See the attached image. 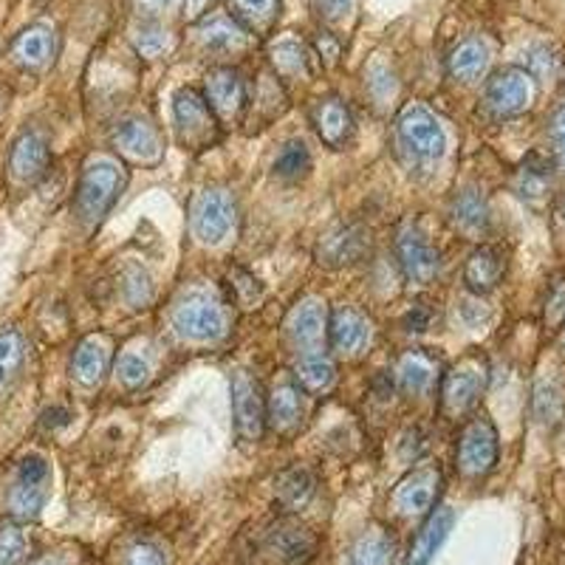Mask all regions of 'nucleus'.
Listing matches in <instances>:
<instances>
[{
	"label": "nucleus",
	"mask_w": 565,
	"mask_h": 565,
	"mask_svg": "<svg viewBox=\"0 0 565 565\" xmlns=\"http://www.w3.org/2000/svg\"><path fill=\"white\" fill-rule=\"evenodd\" d=\"M128 184V170L114 156H94L83 168L77 184V215L83 224L94 226L108 215L116 199Z\"/></svg>",
	"instance_id": "1"
},
{
	"label": "nucleus",
	"mask_w": 565,
	"mask_h": 565,
	"mask_svg": "<svg viewBox=\"0 0 565 565\" xmlns=\"http://www.w3.org/2000/svg\"><path fill=\"white\" fill-rule=\"evenodd\" d=\"M170 320H173L175 334L190 342H218L230 331L224 302L210 291H190L181 297Z\"/></svg>",
	"instance_id": "2"
},
{
	"label": "nucleus",
	"mask_w": 565,
	"mask_h": 565,
	"mask_svg": "<svg viewBox=\"0 0 565 565\" xmlns=\"http://www.w3.org/2000/svg\"><path fill=\"white\" fill-rule=\"evenodd\" d=\"M489 362L481 351L463 353L461 360L444 371L441 380V413L447 418L467 416L487 391Z\"/></svg>",
	"instance_id": "3"
},
{
	"label": "nucleus",
	"mask_w": 565,
	"mask_h": 565,
	"mask_svg": "<svg viewBox=\"0 0 565 565\" xmlns=\"http://www.w3.org/2000/svg\"><path fill=\"white\" fill-rule=\"evenodd\" d=\"M52 487V467L38 452L20 458L14 463L12 487L7 492V509L14 521H34L43 512Z\"/></svg>",
	"instance_id": "4"
},
{
	"label": "nucleus",
	"mask_w": 565,
	"mask_h": 565,
	"mask_svg": "<svg viewBox=\"0 0 565 565\" xmlns=\"http://www.w3.org/2000/svg\"><path fill=\"white\" fill-rule=\"evenodd\" d=\"M235 195L224 186H206L190 204V232L204 246H218L235 226Z\"/></svg>",
	"instance_id": "5"
},
{
	"label": "nucleus",
	"mask_w": 565,
	"mask_h": 565,
	"mask_svg": "<svg viewBox=\"0 0 565 565\" xmlns=\"http://www.w3.org/2000/svg\"><path fill=\"white\" fill-rule=\"evenodd\" d=\"M456 467L467 481H481L498 467V430L483 413L472 416L461 427L456 447Z\"/></svg>",
	"instance_id": "6"
},
{
	"label": "nucleus",
	"mask_w": 565,
	"mask_h": 565,
	"mask_svg": "<svg viewBox=\"0 0 565 565\" xmlns=\"http://www.w3.org/2000/svg\"><path fill=\"white\" fill-rule=\"evenodd\" d=\"M175 130L184 148L206 150L221 141V122L206 105L204 94L195 88H181L173 99Z\"/></svg>",
	"instance_id": "7"
},
{
	"label": "nucleus",
	"mask_w": 565,
	"mask_h": 565,
	"mask_svg": "<svg viewBox=\"0 0 565 565\" xmlns=\"http://www.w3.org/2000/svg\"><path fill=\"white\" fill-rule=\"evenodd\" d=\"M396 130L398 141L405 145L407 153L422 161H436L447 148L441 122L424 103H407L405 108L398 110Z\"/></svg>",
	"instance_id": "8"
},
{
	"label": "nucleus",
	"mask_w": 565,
	"mask_h": 565,
	"mask_svg": "<svg viewBox=\"0 0 565 565\" xmlns=\"http://www.w3.org/2000/svg\"><path fill=\"white\" fill-rule=\"evenodd\" d=\"M441 469L436 463H422L411 469L402 481L396 483L391 494V507L398 518H427L436 509L438 494H441Z\"/></svg>",
	"instance_id": "9"
},
{
	"label": "nucleus",
	"mask_w": 565,
	"mask_h": 565,
	"mask_svg": "<svg viewBox=\"0 0 565 565\" xmlns=\"http://www.w3.org/2000/svg\"><path fill=\"white\" fill-rule=\"evenodd\" d=\"M534 99V77L529 71L507 68L494 71L492 77L487 79V88H483V105L492 116L498 119H509V116H518L523 110H529Z\"/></svg>",
	"instance_id": "10"
},
{
	"label": "nucleus",
	"mask_w": 565,
	"mask_h": 565,
	"mask_svg": "<svg viewBox=\"0 0 565 565\" xmlns=\"http://www.w3.org/2000/svg\"><path fill=\"white\" fill-rule=\"evenodd\" d=\"M232 418L241 441L257 444L266 430V398L249 371L232 373Z\"/></svg>",
	"instance_id": "11"
},
{
	"label": "nucleus",
	"mask_w": 565,
	"mask_h": 565,
	"mask_svg": "<svg viewBox=\"0 0 565 565\" xmlns=\"http://www.w3.org/2000/svg\"><path fill=\"white\" fill-rule=\"evenodd\" d=\"M110 145L128 161L148 164V168L159 164L161 156H164V139H161L159 128L141 116H128L116 125L114 134H110Z\"/></svg>",
	"instance_id": "12"
},
{
	"label": "nucleus",
	"mask_w": 565,
	"mask_h": 565,
	"mask_svg": "<svg viewBox=\"0 0 565 565\" xmlns=\"http://www.w3.org/2000/svg\"><path fill=\"white\" fill-rule=\"evenodd\" d=\"M204 99L212 108V114L218 116V122H238L241 116L249 108V97H246V83L238 71L230 65H218V68L206 71L204 79Z\"/></svg>",
	"instance_id": "13"
},
{
	"label": "nucleus",
	"mask_w": 565,
	"mask_h": 565,
	"mask_svg": "<svg viewBox=\"0 0 565 565\" xmlns=\"http://www.w3.org/2000/svg\"><path fill=\"white\" fill-rule=\"evenodd\" d=\"M396 252H398V264H402V271L411 282L416 286H427V282L436 280L438 275V252L436 246L427 241L422 230L416 224H402L396 238Z\"/></svg>",
	"instance_id": "14"
},
{
	"label": "nucleus",
	"mask_w": 565,
	"mask_h": 565,
	"mask_svg": "<svg viewBox=\"0 0 565 565\" xmlns=\"http://www.w3.org/2000/svg\"><path fill=\"white\" fill-rule=\"evenodd\" d=\"M266 546L282 565H311L317 557V548H320V540L309 526L282 518L266 537Z\"/></svg>",
	"instance_id": "15"
},
{
	"label": "nucleus",
	"mask_w": 565,
	"mask_h": 565,
	"mask_svg": "<svg viewBox=\"0 0 565 565\" xmlns=\"http://www.w3.org/2000/svg\"><path fill=\"white\" fill-rule=\"evenodd\" d=\"M371 246V235L360 224H342L322 235L317 244V264L326 269H342V266L356 264Z\"/></svg>",
	"instance_id": "16"
},
{
	"label": "nucleus",
	"mask_w": 565,
	"mask_h": 565,
	"mask_svg": "<svg viewBox=\"0 0 565 565\" xmlns=\"http://www.w3.org/2000/svg\"><path fill=\"white\" fill-rule=\"evenodd\" d=\"M52 164V150H49V139L40 130H26L14 139L12 150H9V173L20 184H34L45 175Z\"/></svg>",
	"instance_id": "17"
},
{
	"label": "nucleus",
	"mask_w": 565,
	"mask_h": 565,
	"mask_svg": "<svg viewBox=\"0 0 565 565\" xmlns=\"http://www.w3.org/2000/svg\"><path fill=\"white\" fill-rule=\"evenodd\" d=\"M328 337H331V345L337 353H345V356H356V353L365 351L371 345L373 337V322L365 311L345 306V309H337L328 322Z\"/></svg>",
	"instance_id": "18"
},
{
	"label": "nucleus",
	"mask_w": 565,
	"mask_h": 565,
	"mask_svg": "<svg viewBox=\"0 0 565 565\" xmlns=\"http://www.w3.org/2000/svg\"><path fill=\"white\" fill-rule=\"evenodd\" d=\"M302 391L295 380H280L266 396V424L277 436H291L302 424Z\"/></svg>",
	"instance_id": "19"
},
{
	"label": "nucleus",
	"mask_w": 565,
	"mask_h": 565,
	"mask_svg": "<svg viewBox=\"0 0 565 565\" xmlns=\"http://www.w3.org/2000/svg\"><path fill=\"white\" fill-rule=\"evenodd\" d=\"M438 373H441V360L436 353L424 351V348H411L396 360L393 380H396L398 391L407 393V396H422V393L430 391Z\"/></svg>",
	"instance_id": "20"
},
{
	"label": "nucleus",
	"mask_w": 565,
	"mask_h": 565,
	"mask_svg": "<svg viewBox=\"0 0 565 565\" xmlns=\"http://www.w3.org/2000/svg\"><path fill=\"white\" fill-rule=\"evenodd\" d=\"M328 322L331 320L326 315V302L317 300V297H306L286 317V334L297 348H306L302 353L317 351V345H320L328 331Z\"/></svg>",
	"instance_id": "21"
},
{
	"label": "nucleus",
	"mask_w": 565,
	"mask_h": 565,
	"mask_svg": "<svg viewBox=\"0 0 565 565\" xmlns=\"http://www.w3.org/2000/svg\"><path fill=\"white\" fill-rule=\"evenodd\" d=\"M110 340L105 334L85 337L71 356V380L79 387H97L103 385L105 373L110 367Z\"/></svg>",
	"instance_id": "22"
},
{
	"label": "nucleus",
	"mask_w": 565,
	"mask_h": 565,
	"mask_svg": "<svg viewBox=\"0 0 565 565\" xmlns=\"http://www.w3.org/2000/svg\"><path fill=\"white\" fill-rule=\"evenodd\" d=\"M311 125H315L322 145H328L331 150H342L353 136L351 110H348V105L342 103V99L334 97L320 99V103L311 108Z\"/></svg>",
	"instance_id": "23"
},
{
	"label": "nucleus",
	"mask_w": 565,
	"mask_h": 565,
	"mask_svg": "<svg viewBox=\"0 0 565 565\" xmlns=\"http://www.w3.org/2000/svg\"><path fill=\"white\" fill-rule=\"evenodd\" d=\"M507 275V257L498 246H478L472 255L467 257V266H463V282L472 295H489L492 289H498V282Z\"/></svg>",
	"instance_id": "24"
},
{
	"label": "nucleus",
	"mask_w": 565,
	"mask_h": 565,
	"mask_svg": "<svg viewBox=\"0 0 565 565\" xmlns=\"http://www.w3.org/2000/svg\"><path fill=\"white\" fill-rule=\"evenodd\" d=\"M452 521H456L452 509H433V512L427 514L424 526L418 529L416 537H413L405 565H430V559L436 557L438 548H441L444 540H447V534H450Z\"/></svg>",
	"instance_id": "25"
},
{
	"label": "nucleus",
	"mask_w": 565,
	"mask_h": 565,
	"mask_svg": "<svg viewBox=\"0 0 565 565\" xmlns=\"http://www.w3.org/2000/svg\"><path fill=\"white\" fill-rule=\"evenodd\" d=\"M317 492V478L309 467L295 463V467L282 469L275 481V501L286 514L300 512L309 507V501Z\"/></svg>",
	"instance_id": "26"
},
{
	"label": "nucleus",
	"mask_w": 565,
	"mask_h": 565,
	"mask_svg": "<svg viewBox=\"0 0 565 565\" xmlns=\"http://www.w3.org/2000/svg\"><path fill=\"white\" fill-rule=\"evenodd\" d=\"M54 52H57V40L49 26H29L14 38L12 43V57L18 60L23 68L29 71H43L52 65Z\"/></svg>",
	"instance_id": "27"
},
{
	"label": "nucleus",
	"mask_w": 565,
	"mask_h": 565,
	"mask_svg": "<svg viewBox=\"0 0 565 565\" xmlns=\"http://www.w3.org/2000/svg\"><path fill=\"white\" fill-rule=\"evenodd\" d=\"M396 557V543L385 526H367L351 540L345 552L348 565H393Z\"/></svg>",
	"instance_id": "28"
},
{
	"label": "nucleus",
	"mask_w": 565,
	"mask_h": 565,
	"mask_svg": "<svg viewBox=\"0 0 565 565\" xmlns=\"http://www.w3.org/2000/svg\"><path fill=\"white\" fill-rule=\"evenodd\" d=\"M447 65H450V74L456 79H461V83H476V79H481L489 68L487 43L478 38L461 40V43L450 52Z\"/></svg>",
	"instance_id": "29"
},
{
	"label": "nucleus",
	"mask_w": 565,
	"mask_h": 565,
	"mask_svg": "<svg viewBox=\"0 0 565 565\" xmlns=\"http://www.w3.org/2000/svg\"><path fill=\"white\" fill-rule=\"evenodd\" d=\"M337 367L331 356L320 351L300 353V360L295 365V382L300 385L302 393H326L328 387L334 385Z\"/></svg>",
	"instance_id": "30"
},
{
	"label": "nucleus",
	"mask_w": 565,
	"mask_h": 565,
	"mask_svg": "<svg viewBox=\"0 0 565 565\" xmlns=\"http://www.w3.org/2000/svg\"><path fill=\"white\" fill-rule=\"evenodd\" d=\"M199 40L210 52H232V49H241L249 40V32L235 18L218 14V18H206L201 23Z\"/></svg>",
	"instance_id": "31"
},
{
	"label": "nucleus",
	"mask_w": 565,
	"mask_h": 565,
	"mask_svg": "<svg viewBox=\"0 0 565 565\" xmlns=\"http://www.w3.org/2000/svg\"><path fill=\"white\" fill-rule=\"evenodd\" d=\"M450 218L461 232H467V235H478V232L487 230L489 224L487 199L478 193L476 186H467V190H461V193L452 199Z\"/></svg>",
	"instance_id": "32"
},
{
	"label": "nucleus",
	"mask_w": 565,
	"mask_h": 565,
	"mask_svg": "<svg viewBox=\"0 0 565 565\" xmlns=\"http://www.w3.org/2000/svg\"><path fill=\"white\" fill-rule=\"evenodd\" d=\"M230 18L249 34H266L280 18V0H230Z\"/></svg>",
	"instance_id": "33"
},
{
	"label": "nucleus",
	"mask_w": 565,
	"mask_h": 565,
	"mask_svg": "<svg viewBox=\"0 0 565 565\" xmlns=\"http://www.w3.org/2000/svg\"><path fill=\"white\" fill-rule=\"evenodd\" d=\"M271 63L280 77L306 79L311 74V54L300 40L289 38L271 45Z\"/></svg>",
	"instance_id": "34"
},
{
	"label": "nucleus",
	"mask_w": 565,
	"mask_h": 565,
	"mask_svg": "<svg viewBox=\"0 0 565 565\" xmlns=\"http://www.w3.org/2000/svg\"><path fill=\"white\" fill-rule=\"evenodd\" d=\"M311 170V153L302 139H289L275 159V175L282 181H300Z\"/></svg>",
	"instance_id": "35"
},
{
	"label": "nucleus",
	"mask_w": 565,
	"mask_h": 565,
	"mask_svg": "<svg viewBox=\"0 0 565 565\" xmlns=\"http://www.w3.org/2000/svg\"><path fill=\"white\" fill-rule=\"evenodd\" d=\"M548 184H552V168H548L543 159H529L521 168L518 179H514V190L518 195L526 201H537L548 193Z\"/></svg>",
	"instance_id": "36"
},
{
	"label": "nucleus",
	"mask_w": 565,
	"mask_h": 565,
	"mask_svg": "<svg viewBox=\"0 0 565 565\" xmlns=\"http://www.w3.org/2000/svg\"><path fill=\"white\" fill-rule=\"evenodd\" d=\"M29 552H32V540L26 529L18 523H3L0 526V565H23Z\"/></svg>",
	"instance_id": "37"
},
{
	"label": "nucleus",
	"mask_w": 565,
	"mask_h": 565,
	"mask_svg": "<svg viewBox=\"0 0 565 565\" xmlns=\"http://www.w3.org/2000/svg\"><path fill=\"white\" fill-rule=\"evenodd\" d=\"M532 407L537 422L557 424L559 418H563V393H559V387L552 385V382H537Z\"/></svg>",
	"instance_id": "38"
},
{
	"label": "nucleus",
	"mask_w": 565,
	"mask_h": 565,
	"mask_svg": "<svg viewBox=\"0 0 565 565\" xmlns=\"http://www.w3.org/2000/svg\"><path fill=\"white\" fill-rule=\"evenodd\" d=\"M116 380L122 382L128 391H139V387L148 385L150 380V362L141 356V353L125 351L116 362Z\"/></svg>",
	"instance_id": "39"
},
{
	"label": "nucleus",
	"mask_w": 565,
	"mask_h": 565,
	"mask_svg": "<svg viewBox=\"0 0 565 565\" xmlns=\"http://www.w3.org/2000/svg\"><path fill=\"white\" fill-rule=\"evenodd\" d=\"M122 295L134 309H145L153 300V286H150L148 271L139 266H130L122 271Z\"/></svg>",
	"instance_id": "40"
},
{
	"label": "nucleus",
	"mask_w": 565,
	"mask_h": 565,
	"mask_svg": "<svg viewBox=\"0 0 565 565\" xmlns=\"http://www.w3.org/2000/svg\"><path fill=\"white\" fill-rule=\"evenodd\" d=\"M23 360H26V342H23V337L12 331V328L0 331V367H3V373L12 376L23 365Z\"/></svg>",
	"instance_id": "41"
},
{
	"label": "nucleus",
	"mask_w": 565,
	"mask_h": 565,
	"mask_svg": "<svg viewBox=\"0 0 565 565\" xmlns=\"http://www.w3.org/2000/svg\"><path fill=\"white\" fill-rule=\"evenodd\" d=\"M122 565H168V554L153 540H136L125 548Z\"/></svg>",
	"instance_id": "42"
},
{
	"label": "nucleus",
	"mask_w": 565,
	"mask_h": 565,
	"mask_svg": "<svg viewBox=\"0 0 565 565\" xmlns=\"http://www.w3.org/2000/svg\"><path fill=\"white\" fill-rule=\"evenodd\" d=\"M230 282L232 291H235V300H238L241 306H255V302H260V297H264V286H260L249 271L230 269Z\"/></svg>",
	"instance_id": "43"
},
{
	"label": "nucleus",
	"mask_w": 565,
	"mask_h": 565,
	"mask_svg": "<svg viewBox=\"0 0 565 565\" xmlns=\"http://www.w3.org/2000/svg\"><path fill=\"white\" fill-rule=\"evenodd\" d=\"M168 45V32L156 23H141V29L136 32V49H139L141 57H159Z\"/></svg>",
	"instance_id": "44"
},
{
	"label": "nucleus",
	"mask_w": 565,
	"mask_h": 565,
	"mask_svg": "<svg viewBox=\"0 0 565 565\" xmlns=\"http://www.w3.org/2000/svg\"><path fill=\"white\" fill-rule=\"evenodd\" d=\"M565 317V280H557L552 286V297L546 302V320L559 322Z\"/></svg>",
	"instance_id": "45"
},
{
	"label": "nucleus",
	"mask_w": 565,
	"mask_h": 565,
	"mask_svg": "<svg viewBox=\"0 0 565 565\" xmlns=\"http://www.w3.org/2000/svg\"><path fill=\"white\" fill-rule=\"evenodd\" d=\"M402 322H405L407 331H427L433 322V311L427 309V302H416Z\"/></svg>",
	"instance_id": "46"
},
{
	"label": "nucleus",
	"mask_w": 565,
	"mask_h": 565,
	"mask_svg": "<svg viewBox=\"0 0 565 565\" xmlns=\"http://www.w3.org/2000/svg\"><path fill=\"white\" fill-rule=\"evenodd\" d=\"M315 9L320 18L340 20L351 12V0H315Z\"/></svg>",
	"instance_id": "47"
},
{
	"label": "nucleus",
	"mask_w": 565,
	"mask_h": 565,
	"mask_svg": "<svg viewBox=\"0 0 565 565\" xmlns=\"http://www.w3.org/2000/svg\"><path fill=\"white\" fill-rule=\"evenodd\" d=\"M552 141H554V153H557L559 164L565 168V105L554 114L552 119Z\"/></svg>",
	"instance_id": "48"
},
{
	"label": "nucleus",
	"mask_w": 565,
	"mask_h": 565,
	"mask_svg": "<svg viewBox=\"0 0 565 565\" xmlns=\"http://www.w3.org/2000/svg\"><path fill=\"white\" fill-rule=\"evenodd\" d=\"M40 424H43V430H60V427H68L71 424V411L63 405H54L40 416Z\"/></svg>",
	"instance_id": "49"
},
{
	"label": "nucleus",
	"mask_w": 565,
	"mask_h": 565,
	"mask_svg": "<svg viewBox=\"0 0 565 565\" xmlns=\"http://www.w3.org/2000/svg\"><path fill=\"white\" fill-rule=\"evenodd\" d=\"M317 54H320V60L326 65H337V60H340V40H334L328 32H320V38H317Z\"/></svg>",
	"instance_id": "50"
},
{
	"label": "nucleus",
	"mask_w": 565,
	"mask_h": 565,
	"mask_svg": "<svg viewBox=\"0 0 565 565\" xmlns=\"http://www.w3.org/2000/svg\"><path fill=\"white\" fill-rule=\"evenodd\" d=\"M212 3H215V0H184V18L195 23V20H201L210 12Z\"/></svg>",
	"instance_id": "51"
},
{
	"label": "nucleus",
	"mask_w": 565,
	"mask_h": 565,
	"mask_svg": "<svg viewBox=\"0 0 565 565\" xmlns=\"http://www.w3.org/2000/svg\"><path fill=\"white\" fill-rule=\"evenodd\" d=\"M529 63H532L534 74H546V71H552L554 60H552V54L546 52V49H537V52H534V57L529 60Z\"/></svg>",
	"instance_id": "52"
},
{
	"label": "nucleus",
	"mask_w": 565,
	"mask_h": 565,
	"mask_svg": "<svg viewBox=\"0 0 565 565\" xmlns=\"http://www.w3.org/2000/svg\"><path fill=\"white\" fill-rule=\"evenodd\" d=\"M136 3H139V9H145V12H161L170 0H136Z\"/></svg>",
	"instance_id": "53"
},
{
	"label": "nucleus",
	"mask_w": 565,
	"mask_h": 565,
	"mask_svg": "<svg viewBox=\"0 0 565 565\" xmlns=\"http://www.w3.org/2000/svg\"><path fill=\"white\" fill-rule=\"evenodd\" d=\"M38 565H63V563H60V559H40Z\"/></svg>",
	"instance_id": "54"
},
{
	"label": "nucleus",
	"mask_w": 565,
	"mask_h": 565,
	"mask_svg": "<svg viewBox=\"0 0 565 565\" xmlns=\"http://www.w3.org/2000/svg\"><path fill=\"white\" fill-rule=\"evenodd\" d=\"M559 221L565 224V199H563V204H559Z\"/></svg>",
	"instance_id": "55"
},
{
	"label": "nucleus",
	"mask_w": 565,
	"mask_h": 565,
	"mask_svg": "<svg viewBox=\"0 0 565 565\" xmlns=\"http://www.w3.org/2000/svg\"><path fill=\"white\" fill-rule=\"evenodd\" d=\"M3 380H7V373H3V367H0V382H3Z\"/></svg>",
	"instance_id": "56"
},
{
	"label": "nucleus",
	"mask_w": 565,
	"mask_h": 565,
	"mask_svg": "<svg viewBox=\"0 0 565 565\" xmlns=\"http://www.w3.org/2000/svg\"><path fill=\"white\" fill-rule=\"evenodd\" d=\"M563 351H565V331H563Z\"/></svg>",
	"instance_id": "57"
}]
</instances>
